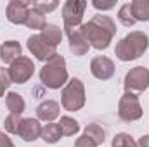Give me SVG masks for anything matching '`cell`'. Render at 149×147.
Returning <instances> with one entry per match:
<instances>
[{"mask_svg":"<svg viewBox=\"0 0 149 147\" xmlns=\"http://www.w3.org/2000/svg\"><path fill=\"white\" fill-rule=\"evenodd\" d=\"M23 55V49L19 45V42L16 40H7L0 45V59L5 64H12L16 59H19Z\"/></svg>","mask_w":149,"mask_h":147,"instance_id":"14","label":"cell"},{"mask_svg":"<svg viewBox=\"0 0 149 147\" xmlns=\"http://www.w3.org/2000/svg\"><path fill=\"white\" fill-rule=\"evenodd\" d=\"M83 135H87L88 139H92L97 146L104 144V140H106V132H104L102 126H99L97 123H90V125H87Z\"/></svg>","mask_w":149,"mask_h":147,"instance_id":"22","label":"cell"},{"mask_svg":"<svg viewBox=\"0 0 149 147\" xmlns=\"http://www.w3.org/2000/svg\"><path fill=\"white\" fill-rule=\"evenodd\" d=\"M123 85H125V92H128V94H134V95L142 94L149 87V69L144 66L132 68L125 74Z\"/></svg>","mask_w":149,"mask_h":147,"instance_id":"6","label":"cell"},{"mask_svg":"<svg viewBox=\"0 0 149 147\" xmlns=\"http://www.w3.org/2000/svg\"><path fill=\"white\" fill-rule=\"evenodd\" d=\"M149 47V37L144 31H132L127 37H123L114 49V54L120 61L128 62L134 59H139Z\"/></svg>","mask_w":149,"mask_h":147,"instance_id":"2","label":"cell"},{"mask_svg":"<svg viewBox=\"0 0 149 147\" xmlns=\"http://www.w3.org/2000/svg\"><path fill=\"white\" fill-rule=\"evenodd\" d=\"M92 5H94L95 9H99V10H109V9H113V7L116 5V2H101V0H94Z\"/></svg>","mask_w":149,"mask_h":147,"instance_id":"29","label":"cell"},{"mask_svg":"<svg viewBox=\"0 0 149 147\" xmlns=\"http://www.w3.org/2000/svg\"><path fill=\"white\" fill-rule=\"evenodd\" d=\"M87 9V2L85 0H68L63 5V21H64V28H78L81 26V19Z\"/></svg>","mask_w":149,"mask_h":147,"instance_id":"7","label":"cell"},{"mask_svg":"<svg viewBox=\"0 0 149 147\" xmlns=\"http://www.w3.org/2000/svg\"><path fill=\"white\" fill-rule=\"evenodd\" d=\"M40 81L50 90H59L61 87H66L68 69L63 55L56 54L43 64V68L40 69Z\"/></svg>","mask_w":149,"mask_h":147,"instance_id":"3","label":"cell"},{"mask_svg":"<svg viewBox=\"0 0 149 147\" xmlns=\"http://www.w3.org/2000/svg\"><path fill=\"white\" fill-rule=\"evenodd\" d=\"M111 147H137V142L128 133H116L113 139Z\"/></svg>","mask_w":149,"mask_h":147,"instance_id":"24","label":"cell"},{"mask_svg":"<svg viewBox=\"0 0 149 147\" xmlns=\"http://www.w3.org/2000/svg\"><path fill=\"white\" fill-rule=\"evenodd\" d=\"M30 7H35L38 9L40 12H43V14H47V12H52L54 9H57L59 7V2H56V0H52V2H30Z\"/></svg>","mask_w":149,"mask_h":147,"instance_id":"26","label":"cell"},{"mask_svg":"<svg viewBox=\"0 0 149 147\" xmlns=\"http://www.w3.org/2000/svg\"><path fill=\"white\" fill-rule=\"evenodd\" d=\"M144 114L142 106L139 102V97L134 95V94H128L125 92L120 99V104H118V116L121 121L125 123H130V121H137L141 119Z\"/></svg>","mask_w":149,"mask_h":147,"instance_id":"5","label":"cell"},{"mask_svg":"<svg viewBox=\"0 0 149 147\" xmlns=\"http://www.w3.org/2000/svg\"><path fill=\"white\" fill-rule=\"evenodd\" d=\"M21 119H23V118H21V116H17V114H9V116L3 119L5 132L17 135V132H19V125H21Z\"/></svg>","mask_w":149,"mask_h":147,"instance_id":"25","label":"cell"},{"mask_svg":"<svg viewBox=\"0 0 149 147\" xmlns=\"http://www.w3.org/2000/svg\"><path fill=\"white\" fill-rule=\"evenodd\" d=\"M0 147H16L12 144V140H10L3 132H0Z\"/></svg>","mask_w":149,"mask_h":147,"instance_id":"30","label":"cell"},{"mask_svg":"<svg viewBox=\"0 0 149 147\" xmlns=\"http://www.w3.org/2000/svg\"><path fill=\"white\" fill-rule=\"evenodd\" d=\"M118 19L123 26H134L137 21L134 19V14H132V7L130 3H123L118 10Z\"/></svg>","mask_w":149,"mask_h":147,"instance_id":"23","label":"cell"},{"mask_svg":"<svg viewBox=\"0 0 149 147\" xmlns=\"http://www.w3.org/2000/svg\"><path fill=\"white\" fill-rule=\"evenodd\" d=\"M24 24L28 28H31V30H43L45 24H47L45 23V14L40 12L35 7H30V14H28V19H26Z\"/></svg>","mask_w":149,"mask_h":147,"instance_id":"20","label":"cell"},{"mask_svg":"<svg viewBox=\"0 0 149 147\" xmlns=\"http://www.w3.org/2000/svg\"><path fill=\"white\" fill-rule=\"evenodd\" d=\"M57 125H59L61 133H63L64 137H73L74 133L80 132L78 121H76L74 118H71V116H61V121H59Z\"/></svg>","mask_w":149,"mask_h":147,"instance_id":"21","label":"cell"},{"mask_svg":"<svg viewBox=\"0 0 149 147\" xmlns=\"http://www.w3.org/2000/svg\"><path fill=\"white\" fill-rule=\"evenodd\" d=\"M74 147H97V144H95L92 139H88L87 135H81V137H78V139H76Z\"/></svg>","mask_w":149,"mask_h":147,"instance_id":"28","label":"cell"},{"mask_svg":"<svg viewBox=\"0 0 149 147\" xmlns=\"http://www.w3.org/2000/svg\"><path fill=\"white\" fill-rule=\"evenodd\" d=\"M61 107L56 101H43L42 104H38L35 112H37V119L42 121H47V123H52L56 118H59V112Z\"/></svg>","mask_w":149,"mask_h":147,"instance_id":"15","label":"cell"},{"mask_svg":"<svg viewBox=\"0 0 149 147\" xmlns=\"http://www.w3.org/2000/svg\"><path fill=\"white\" fill-rule=\"evenodd\" d=\"M61 137H63V133H61V128L57 123H49L42 128V140L47 144H56L61 140Z\"/></svg>","mask_w":149,"mask_h":147,"instance_id":"18","label":"cell"},{"mask_svg":"<svg viewBox=\"0 0 149 147\" xmlns=\"http://www.w3.org/2000/svg\"><path fill=\"white\" fill-rule=\"evenodd\" d=\"M40 37L43 38L50 47H57L61 43V40H63V31L56 24H45V28L42 30Z\"/></svg>","mask_w":149,"mask_h":147,"instance_id":"17","label":"cell"},{"mask_svg":"<svg viewBox=\"0 0 149 147\" xmlns=\"http://www.w3.org/2000/svg\"><path fill=\"white\" fill-rule=\"evenodd\" d=\"M90 73L97 80H109L114 74V62L106 55H97L90 62Z\"/></svg>","mask_w":149,"mask_h":147,"instance_id":"11","label":"cell"},{"mask_svg":"<svg viewBox=\"0 0 149 147\" xmlns=\"http://www.w3.org/2000/svg\"><path fill=\"white\" fill-rule=\"evenodd\" d=\"M42 125L40 121L35 118H23L21 119V125H19V132L17 135L24 140V142H33L42 137Z\"/></svg>","mask_w":149,"mask_h":147,"instance_id":"12","label":"cell"},{"mask_svg":"<svg viewBox=\"0 0 149 147\" xmlns=\"http://www.w3.org/2000/svg\"><path fill=\"white\" fill-rule=\"evenodd\" d=\"M83 37L87 38L88 45H92L97 50H106L111 43L113 37L116 35V24L109 16L95 14L88 23H83L80 26Z\"/></svg>","mask_w":149,"mask_h":147,"instance_id":"1","label":"cell"},{"mask_svg":"<svg viewBox=\"0 0 149 147\" xmlns=\"http://www.w3.org/2000/svg\"><path fill=\"white\" fill-rule=\"evenodd\" d=\"M26 47H28V50L37 57L38 61H43V62H47L52 55L57 54L56 47H50L40 35H31L28 38V42H26Z\"/></svg>","mask_w":149,"mask_h":147,"instance_id":"9","label":"cell"},{"mask_svg":"<svg viewBox=\"0 0 149 147\" xmlns=\"http://www.w3.org/2000/svg\"><path fill=\"white\" fill-rule=\"evenodd\" d=\"M61 104L70 112L80 111L85 106V87L80 78H71L61 92Z\"/></svg>","mask_w":149,"mask_h":147,"instance_id":"4","label":"cell"},{"mask_svg":"<svg viewBox=\"0 0 149 147\" xmlns=\"http://www.w3.org/2000/svg\"><path fill=\"white\" fill-rule=\"evenodd\" d=\"M137 147H149V135H142L137 142Z\"/></svg>","mask_w":149,"mask_h":147,"instance_id":"31","label":"cell"},{"mask_svg":"<svg viewBox=\"0 0 149 147\" xmlns=\"http://www.w3.org/2000/svg\"><path fill=\"white\" fill-rule=\"evenodd\" d=\"M5 104H7V109L10 111V114H17V116H21L26 109L24 99L16 92H9L5 95Z\"/></svg>","mask_w":149,"mask_h":147,"instance_id":"16","label":"cell"},{"mask_svg":"<svg viewBox=\"0 0 149 147\" xmlns=\"http://www.w3.org/2000/svg\"><path fill=\"white\" fill-rule=\"evenodd\" d=\"M12 85L10 81V76H9V71L5 68H0V97H3L5 90Z\"/></svg>","mask_w":149,"mask_h":147,"instance_id":"27","label":"cell"},{"mask_svg":"<svg viewBox=\"0 0 149 147\" xmlns=\"http://www.w3.org/2000/svg\"><path fill=\"white\" fill-rule=\"evenodd\" d=\"M7 71H9V76H10V81H12V83L21 85V83H26V81L33 76L35 64H33V61H31L30 57L21 55L19 59H16V61L10 64V68H9Z\"/></svg>","mask_w":149,"mask_h":147,"instance_id":"8","label":"cell"},{"mask_svg":"<svg viewBox=\"0 0 149 147\" xmlns=\"http://www.w3.org/2000/svg\"><path fill=\"white\" fill-rule=\"evenodd\" d=\"M130 7L135 21H149V0H134Z\"/></svg>","mask_w":149,"mask_h":147,"instance_id":"19","label":"cell"},{"mask_svg":"<svg viewBox=\"0 0 149 147\" xmlns=\"http://www.w3.org/2000/svg\"><path fill=\"white\" fill-rule=\"evenodd\" d=\"M30 14V2L26 0H10L7 3L5 16L12 24H24Z\"/></svg>","mask_w":149,"mask_h":147,"instance_id":"10","label":"cell"},{"mask_svg":"<svg viewBox=\"0 0 149 147\" xmlns=\"http://www.w3.org/2000/svg\"><path fill=\"white\" fill-rule=\"evenodd\" d=\"M66 35H68V40H70V50L73 52V55L76 57H81L88 52L90 45L87 42V38L83 37L81 30L80 28H70L66 30Z\"/></svg>","mask_w":149,"mask_h":147,"instance_id":"13","label":"cell"}]
</instances>
